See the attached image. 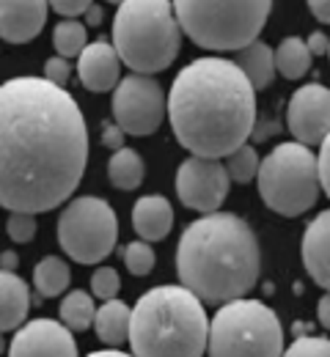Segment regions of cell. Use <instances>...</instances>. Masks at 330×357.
I'll return each instance as SVG.
<instances>
[{
	"mask_svg": "<svg viewBox=\"0 0 330 357\" xmlns=\"http://www.w3.org/2000/svg\"><path fill=\"white\" fill-rule=\"evenodd\" d=\"M113 47L135 75L168 69L182 47V25L168 0H124L113 17Z\"/></svg>",
	"mask_w": 330,
	"mask_h": 357,
	"instance_id": "cell-5",
	"label": "cell"
},
{
	"mask_svg": "<svg viewBox=\"0 0 330 357\" xmlns=\"http://www.w3.org/2000/svg\"><path fill=\"white\" fill-rule=\"evenodd\" d=\"M31 311V289L28 283L14 275L0 269V333L20 330Z\"/></svg>",
	"mask_w": 330,
	"mask_h": 357,
	"instance_id": "cell-18",
	"label": "cell"
},
{
	"mask_svg": "<svg viewBox=\"0 0 330 357\" xmlns=\"http://www.w3.org/2000/svg\"><path fill=\"white\" fill-rule=\"evenodd\" d=\"M143 174H146V168H143L141 154L135 149H127L124 146V149L113 151V157L107 162V178H110L113 187H119V190H135L143 181Z\"/></svg>",
	"mask_w": 330,
	"mask_h": 357,
	"instance_id": "cell-23",
	"label": "cell"
},
{
	"mask_svg": "<svg viewBox=\"0 0 330 357\" xmlns=\"http://www.w3.org/2000/svg\"><path fill=\"white\" fill-rule=\"evenodd\" d=\"M182 33L204 50H245L262 33L273 3L270 0H242V3H201L177 0L174 3Z\"/></svg>",
	"mask_w": 330,
	"mask_h": 357,
	"instance_id": "cell-6",
	"label": "cell"
},
{
	"mask_svg": "<svg viewBox=\"0 0 330 357\" xmlns=\"http://www.w3.org/2000/svg\"><path fill=\"white\" fill-rule=\"evenodd\" d=\"M6 234H8L14 242H20V245L31 242V239L36 236V218H33V215H22V212L8 215V220H6Z\"/></svg>",
	"mask_w": 330,
	"mask_h": 357,
	"instance_id": "cell-30",
	"label": "cell"
},
{
	"mask_svg": "<svg viewBox=\"0 0 330 357\" xmlns=\"http://www.w3.org/2000/svg\"><path fill=\"white\" fill-rule=\"evenodd\" d=\"M86 162L89 130L69 91L28 75L0 86V206L8 215L61 206Z\"/></svg>",
	"mask_w": 330,
	"mask_h": 357,
	"instance_id": "cell-1",
	"label": "cell"
},
{
	"mask_svg": "<svg viewBox=\"0 0 330 357\" xmlns=\"http://www.w3.org/2000/svg\"><path fill=\"white\" fill-rule=\"evenodd\" d=\"M8 357H77V344L61 321L31 319L17 330Z\"/></svg>",
	"mask_w": 330,
	"mask_h": 357,
	"instance_id": "cell-13",
	"label": "cell"
},
{
	"mask_svg": "<svg viewBox=\"0 0 330 357\" xmlns=\"http://www.w3.org/2000/svg\"><path fill=\"white\" fill-rule=\"evenodd\" d=\"M308 8H311V14H314L320 22L330 25V0H311Z\"/></svg>",
	"mask_w": 330,
	"mask_h": 357,
	"instance_id": "cell-36",
	"label": "cell"
},
{
	"mask_svg": "<svg viewBox=\"0 0 330 357\" xmlns=\"http://www.w3.org/2000/svg\"><path fill=\"white\" fill-rule=\"evenodd\" d=\"M306 45H308V50H311V55H328L330 52V36H325V33H311Z\"/></svg>",
	"mask_w": 330,
	"mask_h": 357,
	"instance_id": "cell-35",
	"label": "cell"
},
{
	"mask_svg": "<svg viewBox=\"0 0 330 357\" xmlns=\"http://www.w3.org/2000/svg\"><path fill=\"white\" fill-rule=\"evenodd\" d=\"M69 278H72V272H69V264H66L63 259H58V256L42 259V261L36 264V269H33L36 297H39V300H47V297L63 294L66 286H69Z\"/></svg>",
	"mask_w": 330,
	"mask_h": 357,
	"instance_id": "cell-21",
	"label": "cell"
},
{
	"mask_svg": "<svg viewBox=\"0 0 330 357\" xmlns=\"http://www.w3.org/2000/svg\"><path fill=\"white\" fill-rule=\"evenodd\" d=\"M17 267H20V259H17V253L6 250V253L0 256V269H6V272H14Z\"/></svg>",
	"mask_w": 330,
	"mask_h": 357,
	"instance_id": "cell-38",
	"label": "cell"
},
{
	"mask_svg": "<svg viewBox=\"0 0 330 357\" xmlns=\"http://www.w3.org/2000/svg\"><path fill=\"white\" fill-rule=\"evenodd\" d=\"M102 143H105L107 149H113V151L124 149V130H121L116 121H105V124H102Z\"/></svg>",
	"mask_w": 330,
	"mask_h": 357,
	"instance_id": "cell-34",
	"label": "cell"
},
{
	"mask_svg": "<svg viewBox=\"0 0 330 357\" xmlns=\"http://www.w3.org/2000/svg\"><path fill=\"white\" fill-rule=\"evenodd\" d=\"M209 319L185 286H154L133 308V357H204Z\"/></svg>",
	"mask_w": 330,
	"mask_h": 357,
	"instance_id": "cell-4",
	"label": "cell"
},
{
	"mask_svg": "<svg viewBox=\"0 0 330 357\" xmlns=\"http://www.w3.org/2000/svg\"><path fill=\"white\" fill-rule=\"evenodd\" d=\"M168 119L193 157L220 160L248 143L256 127V91L234 61L198 58L168 93Z\"/></svg>",
	"mask_w": 330,
	"mask_h": 357,
	"instance_id": "cell-2",
	"label": "cell"
},
{
	"mask_svg": "<svg viewBox=\"0 0 330 357\" xmlns=\"http://www.w3.org/2000/svg\"><path fill=\"white\" fill-rule=\"evenodd\" d=\"M47 8L42 0H0V39L11 45L36 39L47 22Z\"/></svg>",
	"mask_w": 330,
	"mask_h": 357,
	"instance_id": "cell-14",
	"label": "cell"
},
{
	"mask_svg": "<svg viewBox=\"0 0 330 357\" xmlns=\"http://www.w3.org/2000/svg\"><path fill=\"white\" fill-rule=\"evenodd\" d=\"M237 66L239 72L248 77V83L253 86V91H264L273 80H276V52L264 42H253L245 50L237 52Z\"/></svg>",
	"mask_w": 330,
	"mask_h": 357,
	"instance_id": "cell-19",
	"label": "cell"
},
{
	"mask_svg": "<svg viewBox=\"0 0 330 357\" xmlns=\"http://www.w3.org/2000/svg\"><path fill=\"white\" fill-rule=\"evenodd\" d=\"M165 119V93L154 77L127 75L113 91V121L124 135H151Z\"/></svg>",
	"mask_w": 330,
	"mask_h": 357,
	"instance_id": "cell-10",
	"label": "cell"
},
{
	"mask_svg": "<svg viewBox=\"0 0 330 357\" xmlns=\"http://www.w3.org/2000/svg\"><path fill=\"white\" fill-rule=\"evenodd\" d=\"M311 61H314L311 50L297 36L283 39L278 50H276V69L281 72V77H286V80H300L303 75H308Z\"/></svg>",
	"mask_w": 330,
	"mask_h": 357,
	"instance_id": "cell-22",
	"label": "cell"
},
{
	"mask_svg": "<svg viewBox=\"0 0 330 357\" xmlns=\"http://www.w3.org/2000/svg\"><path fill=\"white\" fill-rule=\"evenodd\" d=\"M94 319L96 308L91 294L77 289V291H69L63 297V303H61V324L63 327H69L72 333H83V330H89L94 324Z\"/></svg>",
	"mask_w": 330,
	"mask_h": 357,
	"instance_id": "cell-24",
	"label": "cell"
},
{
	"mask_svg": "<svg viewBox=\"0 0 330 357\" xmlns=\"http://www.w3.org/2000/svg\"><path fill=\"white\" fill-rule=\"evenodd\" d=\"M317 162H320V184H322L325 195L330 198V135L322 140V149H320Z\"/></svg>",
	"mask_w": 330,
	"mask_h": 357,
	"instance_id": "cell-33",
	"label": "cell"
},
{
	"mask_svg": "<svg viewBox=\"0 0 330 357\" xmlns=\"http://www.w3.org/2000/svg\"><path fill=\"white\" fill-rule=\"evenodd\" d=\"M232 178L220 160L207 157H188L177 171V195L179 201L204 215H215L226 195H229Z\"/></svg>",
	"mask_w": 330,
	"mask_h": 357,
	"instance_id": "cell-11",
	"label": "cell"
},
{
	"mask_svg": "<svg viewBox=\"0 0 330 357\" xmlns=\"http://www.w3.org/2000/svg\"><path fill=\"white\" fill-rule=\"evenodd\" d=\"M89 357H133L127 352H119V349H102V352H91Z\"/></svg>",
	"mask_w": 330,
	"mask_h": 357,
	"instance_id": "cell-40",
	"label": "cell"
},
{
	"mask_svg": "<svg viewBox=\"0 0 330 357\" xmlns=\"http://www.w3.org/2000/svg\"><path fill=\"white\" fill-rule=\"evenodd\" d=\"M328 58H330V52H328Z\"/></svg>",
	"mask_w": 330,
	"mask_h": 357,
	"instance_id": "cell-42",
	"label": "cell"
},
{
	"mask_svg": "<svg viewBox=\"0 0 330 357\" xmlns=\"http://www.w3.org/2000/svg\"><path fill=\"white\" fill-rule=\"evenodd\" d=\"M119 239V220L107 201L96 195L75 198L58 218V245L77 264H99Z\"/></svg>",
	"mask_w": 330,
	"mask_h": 357,
	"instance_id": "cell-9",
	"label": "cell"
},
{
	"mask_svg": "<svg viewBox=\"0 0 330 357\" xmlns=\"http://www.w3.org/2000/svg\"><path fill=\"white\" fill-rule=\"evenodd\" d=\"M226 171H229V178L237 181V184H248V181H253V176H259V168H262V160H259V154H256V149L250 146V143H245V146H239L237 151H232L229 157H226Z\"/></svg>",
	"mask_w": 330,
	"mask_h": 357,
	"instance_id": "cell-26",
	"label": "cell"
},
{
	"mask_svg": "<svg viewBox=\"0 0 330 357\" xmlns=\"http://www.w3.org/2000/svg\"><path fill=\"white\" fill-rule=\"evenodd\" d=\"M119 66L121 58L116 52V47L110 42H91L83 50V55L77 58V75L83 89L94 91V93H105V91H116L119 80Z\"/></svg>",
	"mask_w": 330,
	"mask_h": 357,
	"instance_id": "cell-15",
	"label": "cell"
},
{
	"mask_svg": "<svg viewBox=\"0 0 330 357\" xmlns=\"http://www.w3.org/2000/svg\"><path fill=\"white\" fill-rule=\"evenodd\" d=\"M119 286H121V280H119V272L113 267H99L91 275V291H94V297L99 300H116V294H119Z\"/></svg>",
	"mask_w": 330,
	"mask_h": 357,
	"instance_id": "cell-28",
	"label": "cell"
},
{
	"mask_svg": "<svg viewBox=\"0 0 330 357\" xmlns=\"http://www.w3.org/2000/svg\"><path fill=\"white\" fill-rule=\"evenodd\" d=\"M286 124L297 143L314 146L330 135V89L320 83H308L289 96Z\"/></svg>",
	"mask_w": 330,
	"mask_h": 357,
	"instance_id": "cell-12",
	"label": "cell"
},
{
	"mask_svg": "<svg viewBox=\"0 0 330 357\" xmlns=\"http://www.w3.org/2000/svg\"><path fill=\"white\" fill-rule=\"evenodd\" d=\"M86 22H89V25H99V22H102V6H91V8H89V14H86Z\"/></svg>",
	"mask_w": 330,
	"mask_h": 357,
	"instance_id": "cell-39",
	"label": "cell"
},
{
	"mask_svg": "<svg viewBox=\"0 0 330 357\" xmlns=\"http://www.w3.org/2000/svg\"><path fill=\"white\" fill-rule=\"evenodd\" d=\"M317 319H320V324L330 330V294H325L322 300H320V305H317Z\"/></svg>",
	"mask_w": 330,
	"mask_h": 357,
	"instance_id": "cell-37",
	"label": "cell"
},
{
	"mask_svg": "<svg viewBox=\"0 0 330 357\" xmlns=\"http://www.w3.org/2000/svg\"><path fill=\"white\" fill-rule=\"evenodd\" d=\"M259 267V242L250 225L229 212L198 218L177 245L182 286L209 305L242 300L256 286Z\"/></svg>",
	"mask_w": 330,
	"mask_h": 357,
	"instance_id": "cell-3",
	"label": "cell"
},
{
	"mask_svg": "<svg viewBox=\"0 0 330 357\" xmlns=\"http://www.w3.org/2000/svg\"><path fill=\"white\" fill-rule=\"evenodd\" d=\"M69 75H72L69 61H66V58H61V55H52L47 63H45V80H50V83H52V86H58V89H63V86H66Z\"/></svg>",
	"mask_w": 330,
	"mask_h": 357,
	"instance_id": "cell-31",
	"label": "cell"
},
{
	"mask_svg": "<svg viewBox=\"0 0 330 357\" xmlns=\"http://www.w3.org/2000/svg\"><path fill=\"white\" fill-rule=\"evenodd\" d=\"M124 267L130 269L135 278H146L154 269V250L149 248V242H130L124 248Z\"/></svg>",
	"mask_w": 330,
	"mask_h": 357,
	"instance_id": "cell-27",
	"label": "cell"
},
{
	"mask_svg": "<svg viewBox=\"0 0 330 357\" xmlns=\"http://www.w3.org/2000/svg\"><path fill=\"white\" fill-rule=\"evenodd\" d=\"M94 3H89V0H52L50 3V8L55 11V14H61V17H66V20H75V17H80V14H89V8H91Z\"/></svg>",
	"mask_w": 330,
	"mask_h": 357,
	"instance_id": "cell-32",
	"label": "cell"
},
{
	"mask_svg": "<svg viewBox=\"0 0 330 357\" xmlns=\"http://www.w3.org/2000/svg\"><path fill=\"white\" fill-rule=\"evenodd\" d=\"M283 357H330V338H314V335H306V338H297Z\"/></svg>",
	"mask_w": 330,
	"mask_h": 357,
	"instance_id": "cell-29",
	"label": "cell"
},
{
	"mask_svg": "<svg viewBox=\"0 0 330 357\" xmlns=\"http://www.w3.org/2000/svg\"><path fill=\"white\" fill-rule=\"evenodd\" d=\"M209 357H283V330L273 308L259 300L220 305L209 321Z\"/></svg>",
	"mask_w": 330,
	"mask_h": 357,
	"instance_id": "cell-8",
	"label": "cell"
},
{
	"mask_svg": "<svg viewBox=\"0 0 330 357\" xmlns=\"http://www.w3.org/2000/svg\"><path fill=\"white\" fill-rule=\"evenodd\" d=\"M6 352V341H3V333H0V355Z\"/></svg>",
	"mask_w": 330,
	"mask_h": 357,
	"instance_id": "cell-41",
	"label": "cell"
},
{
	"mask_svg": "<svg viewBox=\"0 0 330 357\" xmlns=\"http://www.w3.org/2000/svg\"><path fill=\"white\" fill-rule=\"evenodd\" d=\"M130 327H133V311L121 300H107L96 311L94 330L99 341H105L107 347H121L124 341H130Z\"/></svg>",
	"mask_w": 330,
	"mask_h": 357,
	"instance_id": "cell-20",
	"label": "cell"
},
{
	"mask_svg": "<svg viewBox=\"0 0 330 357\" xmlns=\"http://www.w3.org/2000/svg\"><path fill=\"white\" fill-rule=\"evenodd\" d=\"M174 209L163 195H143L133 206V228L143 242H160L171 234Z\"/></svg>",
	"mask_w": 330,
	"mask_h": 357,
	"instance_id": "cell-17",
	"label": "cell"
},
{
	"mask_svg": "<svg viewBox=\"0 0 330 357\" xmlns=\"http://www.w3.org/2000/svg\"><path fill=\"white\" fill-rule=\"evenodd\" d=\"M259 195L283 218H300L320 198V162L303 143H278L259 168Z\"/></svg>",
	"mask_w": 330,
	"mask_h": 357,
	"instance_id": "cell-7",
	"label": "cell"
},
{
	"mask_svg": "<svg viewBox=\"0 0 330 357\" xmlns=\"http://www.w3.org/2000/svg\"><path fill=\"white\" fill-rule=\"evenodd\" d=\"M52 45H55V52L61 58H80L83 50L89 47V33H86V25H80L77 20H63L55 25L52 31Z\"/></svg>",
	"mask_w": 330,
	"mask_h": 357,
	"instance_id": "cell-25",
	"label": "cell"
},
{
	"mask_svg": "<svg viewBox=\"0 0 330 357\" xmlns=\"http://www.w3.org/2000/svg\"><path fill=\"white\" fill-rule=\"evenodd\" d=\"M303 264L311 280L330 294V209L320 212L303 234Z\"/></svg>",
	"mask_w": 330,
	"mask_h": 357,
	"instance_id": "cell-16",
	"label": "cell"
}]
</instances>
